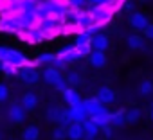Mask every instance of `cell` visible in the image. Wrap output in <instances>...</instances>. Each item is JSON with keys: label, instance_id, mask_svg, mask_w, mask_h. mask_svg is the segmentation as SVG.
<instances>
[{"label": "cell", "instance_id": "cell-9", "mask_svg": "<svg viewBox=\"0 0 153 140\" xmlns=\"http://www.w3.org/2000/svg\"><path fill=\"white\" fill-rule=\"evenodd\" d=\"M25 119V110L22 108V104H15L9 108V120L13 122H22Z\"/></svg>", "mask_w": 153, "mask_h": 140}, {"label": "cell", "instance_id": "cell-33", "mask_svg": "<svg viewBox=\"0 0 153 140\" xmlns=\"http://www.w3.org/2000/svg\"><path fill=\"white\" fill-rule=\"evenodd\" d=\"M151 119H153V111H151Z\"/></svg>", "mask_w": 153, "mask_h": 140}, {"label": "cell", "instance_id": "cell-18", "mask_svg": "<svg viewBox=\"0 0 153 140\" xmlns=\"http://www.w3.org/2000/svg\"><path fill=\"white\" fill-rule=\"evenodd\" d=\"M92 38L94 36H90L87 32H81L78 36V40H76V47H79V45H92Z\"/></svg>", "mask_w": 153, "mask_h": 140}, {"label": "cell", "instance_id": "cell-12", "mask_svg": "<svg viewBox=\"0 0 153 140\" xmlns=\"http://www.w3.org/2000/svg\"><path fill=\"white\" fill-rule=\"evenodd\" d=\"M106 47H108V38L106 36H103V34H96L94 38H92V49L94 50H106Z\"/></svg>", "mask_w": 153, "mask_h": 140}, {"label": "cell", "instance_id": "cell-1", "mask_svg": "<svg viewBox=\"0 0 153 140\" xmlns=\"http://www.w3.org/2000/svg\"><path fill=\"white\" fill-rule=\"evenodd\" d=\"M67 113H68V117H70L72 122H83V120H87V117H88V113H87L83 102L76 104V106H70V108L67 110Z\"/></svg>", "mask_w": 153, "mask_h": 140}, {"label": "cell", "instance_id": "cell-30", "mask_svg": "<svg viewBox=\"0 0 153 140\" xmlns=\"http://www.w3.org/2000/svg\"><path fill=\"white\" fill-rule=\"evenodd\" d=\"M67 83H78V76H76V74H70L68 76V81Z\"/></svg>", "mask_w": 153, "mask_h": 140}, {"label": "cell", "instance_id": "cell-27", "mask_svg": "<svg viewBox=\"0 0 153 140\" xmlns=\"http://www.w3.org/2000/svg\"><path fill=\"white\" fill-rule=\"evenodd\" d=\"M7 52H9V49H6V47H0V63L7 61Z\"/></svg>", "mask_w": 153, "mask_h": 140}, {"label": "cell", "instance_id": "cell-15", "mask_svg": "<svg viewBox=\"0 0 153 140\" xmlns=\"http://www.w3.org/2000/svg\"><path fill=\"white\" fill-rule=\"evenodd\" d=\"M61 117H63V110L59 108H49L47 110V119L52 120V122H61Z\"/></svg>", "mask_w": 153, "mask_h": 140}, {"label": "cell", "instance_id": "cell-23", "mask_svg": "<svg viewBox=\"0 0 153 140\" xmlns=\"http://www.w3.org/2000/svg\"><path fill=\"white\" fill-rule=\"evenodd\" d=\"M54 138H56V140L67 138V126H59V127H56V131H54Z\"/></svg>", "mask_w": 153, "mask_h": 140}, {"label": "cell", "instance_id": "cell-24", "mask_svg": "<svg viewBox=\"0 0 153 140\" xmlns=\"http://www.w3.org/2000/svg\"><path fill=\"white\" fill-rule=\"evenodd\" d=\"M140 92H142L144 95L151 94V92H153V83H151V81H144V83L140 85Z\"/></svg>", "mask_w": 153, "mask_h": 140}, {"label": "cell", "instance_id": "cell-16", "mask_svg": "<svg viewBox=\"0 0 153 140\" xmlns=\"http://www.w3.org/2000/svg\"><path fill=\"white\" fill-rule=\"evenodd\" d=\"M124 119H126V111H124V110H119V111H115V113L110 115V124L121 126V124L124 122Z\"/></svg>", "mask_w": 153, "mask_h": 140}, {"label": "cell", "instance_id": "cell-13", "mask_svg": "<svg viewBox=\"0 0 153 140\" xmlns=\"http://www.w3.org/2000/svg\"><path fill=\"white\" fill-rule=\"evenodd\" d=\"M88 57H90V63L94 66H105V63H106V56L103 50H92Z\"/></svg>", "mask_w": 153, "mask_h": 140}, {"label": "cell", "instance_id": "cell-3", "mask_svg": "<svg viewBox=\"0 0 153 140\" xmlns=\"http://www.w3.org/2000/svg\"><path fill=\"white\" fill-rule=\"evenodd\" d=\"M67 136L72 138V140H81L85 136V131H83V126L81 122H72L67 126Z\"/></svg>", "mask_w": 153, "mask_h": 140}, {"label": "cell", "instance_id": "cell-26", "mask_svg": "<svg viewBox=\"0 0 153 140\" xmlns=\"http://www.w3.org/2000/svg\"><path fill=\"white\" fill-rule=\"evenodd\" d=\"M67 85H68V83H67V81H65V79H59V81H58V83H56V85H54V86H56V88H58V90H59V92H65V90H67V88H68V86H67Z\"/></svg>", "mask_w": 153, "mask_h": 140}, {"label": "cell", "instance_id": "cell-28", "mask_svg": "<svg viewBox=\"0 0 153 140\" xmlns=\"http://www.w3.org/2000/svg\"><path fill=\"white\" fill-rule=\"evenodd\" d=\"M144 34H146V38L153 40V25H148V27L144 29Z\"/></svg>", "mask_w": 153, "mask_h": 140}, {"label": "cell", "instance_id": "cell-11", "mask_svg": "<svg viewBox=\"0 0 153 140\" xmlns=\"http://www.w3.org/2000/svg\"><path fill=\"white\" fill-rule=\"evenodd\" d=\"M97 99L101 101V104H110V102H114V101H115V94H114L110 88L103 86V88L97 92Z\"/></svg>", "mask_w": 153, "mask_h": 140}, {"label": "cell", "instance_id": "cell-19", "mask_svg": "<svg viewBox=\"0 0 153 140\" xmlns=\"http://www.w3.org/2000/svg\"><path fill=\"white\" fill-rule=\"evenodd\" d=\"M128 47H130V49H142V38L137 36V34L130 36V38H128Z\"/></svg>", "mask_w": 153, "mask_h": 140}, {"label": "cell", "instance_id": "cell-32", "mask_svg": "<svg viewBox=\"0 0 153 140\" xmlns=\"http://www.w3.org/2000/svg\"><path fill=\"white\" fill-rule=\"evenodd\" d=\"M0 70H2V63H0Z\"/></svg>", "mask_w": 153, "mask_h": 140}, {"label": "cell", "instance_id": "cell-8", "mask_svg": "<svg viewBox=\"0 0 153 140\" xmlns=\"http://www.w3.org/2000/svg\"><path fill=\"white\" fill-rule=\"evenodd\" d=\"M63 99H65V102H67L68 106H76V104H79V102H81L79 94L76 92L74 88H67V90L63 92Z\"/></svg>", "mask_w": 153, "mask_h": 140}, {"label": "cell", "instance_id": "cell-4", "mask_svg": "<svg viewBox=\"0 0 153 140\" xmlns=\"http://www.w3.org/2000/svg\"><path fill=\"white\" fill-rule=\"evenodd\" d=\"M81 126H83V131H85V138L87 140H94V136L99 133V126L96 124V122H92L90 119H87V120H83L81 122Z\"/></svg>", "mask_w": 153, "mask_h": 140}, {"label": "cell", "instance_id": "cell-14", "mask_svg": "<svg viewBox=\"0 0 153 140\" xmlns=\"http://www.w3.org/2000/svg\"><path fill=\"white\" fill-rule=\"evenodd\" d=\"M36 104H38V97L34 94H25L22 97V108L24 110H33V108H36Z\"/></svg>", "mask_w": 153, "mask_h": 140}, {"label": "cell", "instance_id": "cell-7", "mask_svg": "<svg viewBox=\"0 0 153 140\" xmlns=\"http://www.w3.org/2000/svg\"><path fill=\"white\" fill-rule=\"evenodd\" d=\"M43 79H45L49 85H56V83L61 79L59 70H58L56 66H49V68H45V72H43Z\"/></svg>", "mask_w": 153, "mask_h": 140}, {"label": "cell", "instance_id": "cell-29", "mask_svg": "<svg viewBox=\"0 0 153 140\" xmlns=\"http://www.w3.org/2000/svg\"><path fill=\"white\" fill-rule=\"evenodd\" d=\"M54 65H56V68H65V66H67V63H65L63 59H58V57L54 59Z\"/></svg>", "mask_w": 153, "mask_h": 140}, {"label": "cell", "instance_id": "cell-5", "mask_svg": "<svg viewBox=\"0 0 153 140\" xmlns=\"http://www.w3.org/2000/svg\"><path fill=\"white\" fill-rule=\"evenodd\" d=\"M130 25H131L133 29H137V31H144L149 24H148L146 16H142L140 13H131V16H130Z\"/></svg>", "mask_w": 153, "mask_h": 140}, {"label": "cell", "instance_id": "cell-10", "mask_svg": "<svg viewBox=\"0 0 153 140\" xmlns=\"http://www.w3.org/2000/svg\"><path fill=\"white\" fill-rule=\"evenodd\" d=\"M83 106H85V110H87V113H88V115H94V113H97V111L103 108V104H101V101H99L97 97L87 99V101L83 102Z\"/></svg>", "mask_w": 153, "mask_h": 140}, {"label": "cell", "instance_id": "cell-25", "mask_svg": "<svg viewBox=\"0 0 153 140\" xmlns=\"http://www.w3.org/2000/svg\"><path fill=\"white\" fill-rule=\"evenodd\" d=\"M9 95V88L4 85V83H0V102H4Z\"/></svg>", "mask_w": 153, "mask_h": 140}, {"label": "cell", "instance_id": "cell-6", "mask_svg": "<svg viewBox=\"0 0 153 140\" xmlns=\"http://www.w3.org/2000/svg\"><path fill=\"white\" fill-rule=\"evenodd\" d=\"M20 77L24 79V81H27V83H36L38 79H40V74H38V70H34V68H29V66H24L22 70H20Z\"/></svg>", "mask_w": 153, "mask_h": 140}, {"label": "cell", "instance_id": "cell-17", "mask_svg": "<svg viewBox=\"0 0 153 140\" xmlns=\"http://www.w3.org/2000/svg\"><path fill=\"white\" fill-rule=\"evenodd\" d=\"M38 136H40V129H38L36 126L25 127V131H24V140H38Z\"/></svg>", "mask_w": 153, "mask_h": 140}, {"label": "cell", "instance_id": "cell-31", "mask_svg": "<svg viewBox=\"0 0 153 140\" xmlns=\"http://www.w3.org/2000/svg\"><path fill=\"white\" fill-rule=\"evenodd\" d=\"M103 131H105V135H106V136H110V135L114 133V131H112V127H108V126H103Z\"/></svg>", "mask_w": 153, "mask_h": 140}, {"label": "cell", "instance_id": "cell-20", "mask_svg": "<svg viewBox=\"0 0 153 140\" xmlns=\"http://www.w3.org/2000/svg\"><path fill=\"white\" fill-rule=\"evenodd\" d=\"M2 70L6 74H9V76H15V74H18L20 70H18V66H15L13 63H9V61H4L2 63Z\"/></svg>", "mask_w": 153, "mask_h": 140}, {"label": "cell", "instance_id": "cell-22", "mask_svg": "<svg viewBox=\"0 0 153 140\" xmlns=\"http://www.w3.org/2000/svg\"><path fill=\"white\" fill-rule=\"evenodd\" d=\"M139 117H140V111H139V110H130V111H126V120H128V122H135V120H139Z\"/></svg>", "mask_w": 153, "mask_h": 140}, {"label": "cell", "instance_id": "cell-34", "mask_svg": "<svg viewBox=\"0 0 153 140\" xmlns=\"http://www.w3.org/2000/svg\"><path fill=\"white\" fill-rule=\"evenodd\" d=\"M142 2H144V0H142Z\"/></svg>", "mask_w": 153, "mask_h": 140}, {"label": "cell", "instance_id": "cell-21", "mask_svg": "<svg viewBox=\"0 0 153 140\" xmlns=\"http://www.w3.org/2000/svg\"><path fill=\"white\" fill-rule=\"evenodd\" d=\"M54 59H56V54H42V56H38V59L34 63L36 65H40V63H54Z\"/></svg>", "mask_w": 153, "mask_h": 140}, {"label": "cell", "instance_id": "cell-2", "mask_svg": "<svg viewBox=\"0 0 153 140\" xmlns=\"http://www.w3.org/2000/svg\"><path fill=\"white\" fill-rule=\"evenodd\" d=\"M110 115H112V113H110L108 110H105V106H103L97 113L90 115V120L96 122L99 127H103V126H108V124H110Z\"/></svg>", "mask_w": 153, "mask_h": 140}]
</instances>
